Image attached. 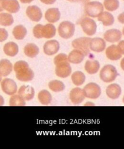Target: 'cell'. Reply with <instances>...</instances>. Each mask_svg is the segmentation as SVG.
I'll return each mask as SVG.
<instances>
[{
  "label": "cell",
  "mask_w": 124,
  "mask_h": 149,
  "mask_svg": "<svg viewBox=\"0 0 124 149\" xmlns=\"http://www.w3.org/2000/svg\"><path fill=\"white\" fill-rule=\"evenodd\" d=\"M104 38L107 42L111 43L117 42L122 38V33L118 29H110L105 33Z\"/></svg>",
  "instance_id": "14"
},
{
  "label": "cell",
  "mask_w": 124,
  "mask_h": 149,
  "mask_svg": "<svg viewBox=\"0 0 124 149\" xmlns=\"http://www.w3.org/2000/svg\"><path fill=\"white\" fill-rule=\"evenodd\" d=\"M20 95L25 101H30L35 96V89L30 86H22L18 91Z\"/></svg>",
  "instance_id": "15"
},
{
  "label": "cell",
  "mask_w": 124,
  "mask_h": 149,
  "mask_svg": "<svg viewBox=\"0 0 124 149\" xmlns=\"http://www.w3.org/2000/svg\"><path fill=\"white\" fill-rule=\"evenodd\" d=\"M85 74L81 71H75L71 75L72 82L74 85L78 86L83 85L85 81Z\"/></svg>",
  "instance_id": "28"
},
{
  "label": "cell",
  "mask_w": 124,
  "mask_h": 149,
  "mask_svg": "<svg viewBox=\"0 0 124 149\" xmlns=\"http://www.w3.org/2000/svg\"><path fill=\"white\" fill-rule=\"evenodd\" d=\"M3 50L4 53L10 57H14L19 52V47L18 45L15 42H9L6 43L4 46Z\"/></svg>",
  "instance_id": "22"
},
{
  "label": "cell",
  "mask_w": 124,
  "mask_h": 149,
  "mask_svg": "<svg viewBox=\"0 0 124 149\" xmlns=\"http://www.w3.org/2000/svg\"><path fill=\"white\" fill-rule=\"evenodd\" d=\"M61 17V13L57 8H50L45 13L46 19L50 23H55L58 21Z\"/></svg>",
  "instance_id": "20"
},
{
  "label": "cell",
  "mask_w": 124,
  "mask_h": 149,
  "mask_svg": "<svg viewBox=\"0 0 124 149\" xmlns=\"http://www.w3.org/2000/svg\"><path fill=\"white\" fill-rule=\"evenodd\" d=\"M24 53L26 56L30 58H34L39 54V49L36 44L29 43L24 47Z\"/></svg>",
  "instance_id": "25"
},
{
  "label": "cell",
  "mask_w": 124,
  "mask_h": 149,
  "mask_svg": "<svg viewBox=\"0 0 124 149\" xmlns=\"http://www.w3.org/2000/svg\"><path fill=\"white\" fill-rule=\"evenodd\" d=\"M99 21L102 22L104 26H110L114 24V18L111 13L108 12H102L97 16Z\"/></svg>",
  "instance_id": "23"
},
{
  "label": "cell",
  "mask_w": 124,
  "mask_h": 149,
  "mask_svg": "<svg viewBox=\"0 0 124 149\" xmlns=\"http://www.w3.org/2000/svg\"><path fill=\"white\" fill-rule=\"evenodd\" d=\"M56 30L55 27L52 24H47L43 26L41 28V35L42 38L50 39L53 38L56 35Z\"/></svg>",
  "instance_id": "21"
},
{
  "label": "cell",
  "mask_w": 124,
  "mask_h": 149,
  "mask_svg": "<svg viewBox=\"0 0 124 149\" xmlns=\"http://www.w3.org/2000/svg\"><path fill=\"white\" fill-rule=\"evenodd\" d=\"M1 86L3 91L7 95H12L15 94L18 91L16 82L11 79H4L1 81Z\"/></svg>",
  "instance_id": "9"
},
{
  "label": "cell",
  "mask_w": 124,
  "mask_h": 149,
  "mask_svg": "<svg viewBox=\"0 0 124 149\" xmlns=\"http://www.w3.org/2000/svg\"><path fill=\"white\" fill-rule=\"evenodd\" d=\"M8 32L4 29H0V42L5 41L8 38Z\"/></svg>",
  "instance_id": "36"
},
{
  "label": "cell",
  "mask_w": 124,
  "mask_h": 149,
  "mask_svg": "<svg viewBox=\"0 0 124 149\" xmlns=\"http://www.w3.org/2000/svg\"><path fill=\"white\" fill-rule=\"evenodd\" d=\"M4 0H0V12L3 11L4 9H3V2Z\"/></svg>",
  "instance_id": "42"
},
{
  "label": "cell",
  "mask_w": 124,
  "mask_h": 149,
  "mask_svg": "<svg viewBox=\"0 0 124 149\" xmlns=\"http://www.w3.org/2000/svg\"><path fill=\"white\" fill-rule=\"evenodd\" d=\"M104 6L107 10L113 12L119 8V2L118 0H105Z\"/></svg>",
  "instance_id": "33"
},
{
  "label": "cell",
  "mask_w": 124,
  "mask_h": 149,
  "mask_svg": "<svg viewBox=\"0 0 124 149\" xmlns=\"http://www.w3.org/2000/svg\"><path fill=\"white\" fill-rule=\"evenodd\" d=\"M4 104V99L1 95H0V106H2Z\"/></svg>",
  "instance_id": "40"
},
{
  "label": "cell",
  "mask_w": 124,
  "mask_h": 149,
  "mask_svg": "<svg viewBox=\"0 0 124 149\" xmlns=\"http://www.w3.org/2000/svg\"><path fill=\"white\" fill-rule=\"evenodd\" d=\"M2 77H3V76H2V74H1V73L0 72V82L1 81V80H2Z\"/></svg>",
  "instance_id": "43"
},
{
  "label": "cell",
  "mask_w": 124,
  "mask_h": 149,
  "mask_svg": "<svg viewBox=\"0 0 124 149\" xmlns=\"http://www.w3.org/2000/svg\"><path fill=\"white\" fill-rule=\"evenodd\" d=\"M106 56L109 59L116 61L119 60L122 56L118 47L116 45H111L106 49Z\"/></svg>",
  "instance_id": "16"
},
{
  "label": "cell",
  "mask_w": 124,
  "mask_h": 149,
  "mask_svg": "<svg viewBox=\"0 0 124 149\" xmlns=\"http://www.w3.org/2000/svg\"><path fill=\"white\" fill-rule=\"evenodd\" d=\"M27 29L22 25H18L14 27L12 33L14 38L17 40H22L27 35Z\"/></svg>",
  "instance_id": "29"
},
{
  "label": "cell",
  "mask_w": 124,
  "mask_h": 149,
  "mask_svg": "<svg viewBox=\"0 0 124 149\" xmlns=\"http://www.w3.org/2000/svg\"><path fill=\"white\" fill-rule=\"evenodd\" d=\"M48 88L55 93L63 91L65 89V85L61 81L55 80L48 83Z\"/></svg>",
  "instance_id": "30"
},
{
  "label": "cell",
  "mask_w": 124,
  "mask_h": 149,
  "mask_svg": "<svg viewBox=\"0 0 124 149\" xmlns=\"http://www.w3.org/2000/svg\"><path fill=\"white\" fill-rule=\"evenodd\" d=\"M11 106H24L26 105V101L20 95H12L9 100Z\"/></svg>",
  "instance_id": "32"
},
{
  "label": "cell",
  "mask_w": 124,
  "mask_h": 149,
  "mask_svg": "<svg viewBox=\"0 0 124 149\" xmlns=\"http://www.w3.org/2000/svg\"><path fill=\"white\" fill-rule=\"evenodd\" d=\"M14 19L11 14L7 13H0V25L3 26H11L13 24Z\"/></svg>",
  "instance_id": "31"
},
{
  "label": "cell",
  "mask_w": 124,
  "mask_h": 149,
  "mask_svg": "<svg viewBox=\"0 0 124 149\" xmlns=\"http://www.w3.org/2000/svg\"><path fill=\"white\" fill-rule=\"evenodd\" d=\"M71 67L69 61L62 62L56 65L55 73L59 77H68L71 75Z\"/></svg>",
  "instance_id": "8"
},
{
  "label": "cell",
  "mask_w": 124,
  "mask_h": 149,
  "mask_svg": "<svg viewBox=\"0 0 124 149\" xmlns=\"http://www.w3.org/2000/svg\"><path fill=\"white\" fill-rule=\"evenodd\" d=\"M106 42L104 39L100 38L91 39L89 43V48L96 53H101L105 50Z\"/></svg>",
  "instance_id": "10"
},
{
  "label": "cell",
  "mask_w": 124,
  "mask_h": 149,
  "mask_svg": "<svg viewBox=\"0 0 124 149\" xmlns=\"http://www.w3.org/2000/svg\"><path fill=\"white\" fill-rule=\"evenodd\" d=\"M85 13L92 18H96L104 11V6L102 3L97 1L87 3L84 7Z\"/></svg>",
  "instance_id": "4"
},
{
  "label": "cell",
  "mask_w": 124,
  "mask_h": 149,
  "mask_svg": "<svg viewBox=\"0 0 124 149\" xmlns=\"http://www.w3.org/2000/svg\"><path fill=\"white\" fill-rule=\"evenodd\" d=\"M68 1H76V0H68Z\"/></svg>",
  "instance_id": "44"
},
{
  "label": "cell",
  "mask_w": 124,
  "mask_h": 149,
  "mask_svg": "<svg viewBox=\"0 0 124 149\" xmlns=\"http://www.w3.org/2000/svg\"><path fill=\"white\" fill-rule=\"evenodd\" d=\"M13 71V65L7 59H3L0 61V72L3 77L9 76Z\"/></svg>",
  "instance_id": "24"
},
{
  "label": "cell",
  "mask_w": 124,
  "mask_h": 149,
  "mask_svg": "<svg viewBox=\"0 0 124 149\" xmlns=\"http://www.w3.org/2000/svg\"><path fill=\"white\" fill-rule=\"evenodd\" d=\"M119 75L118 71L113 65H106L102 68L100 71V79L105 83L113 81Z\"/></svg>",
  "instance_id": "2"
},
{
  "label": "cell",
  "mask_w": 124,
  "mask_h": 149,
  "mask_svg": "<svg viewBox=\"0 0 124 149\" xmlns=\"http://www.w3.org/2000/svg\"><path fill=\"white\" fill-rule=\"evenodd\" d=\"M81 27L85 33L90 36L95 35L97 30L96 22L92 18L85 17L82 18L80 22Z\"/></svg>",
  "instance_id": "6"
},
{
  "label": "cell",
  "mask_w": 124,
  "mask_h": 149,
  "mask_svg": "<svg viewBox=\"0 0 124 149\" xmlns=\"http://www.w3.org/2000/svg\"><path fill=\"white\" fill-rule=\"evenodd\" d=\"M85 97L90 99H97L101 95V88L95 83H89L82 89Z\"/></svg>",
  "instance_id": "5"
},
{
  "label": "cell",
  "mask_w": 124,
  "mask_h": 149,
  "mask_svg": "<svg viewBox=\"0 0 124 149\" xmlns=\"http://www.w3.org/2000/svg\"><path fill=\"white\" fill-rule=\"evenodd\" d=\"M90 39L91 38L87 37H82L74 39L71 44L72 47L74 49L81 51L86 56L90 53L89 43Z\"/></svg>",
  "instance_id": "7"
},
{
  "label": "cell",
  "mask_w": 124,
  "mask_h": 149,
  "mask_svg": "<svg viewBox=\"0 0 124 149\" xmlns=\"http://www.w3.org/2000/svg\"><path fill=\"white\" fill-rule=\"evenodd\" d=\"M56 0H41V1L46 4H53L55 3Z\"/></svg>",
  "instance_id": "38"
},
{
  "label": "cell",
  "mask_w": 124,
  "mask_h": 149,
  "mask_svg": "<svg viewBox=\"0 0 124 149\" xmlns=\"http://www.w3.org/2000/svg\"><path fill=\"white\" fill-rule=\"evenodd\" d=\"M26 15L30 20L34 22H39L43 16L42 12L36 6H29L26 9Z\"/></svg>",
  "instance_id": "13"
},
{
  "label": "cell",
  "mask_w": 124,
  "mask_h": 149,
  "mask_svg": "<svg viewBox=\"0 0 124 149\" xmlns=\"http://www.w3.org/2000/svg\"><path fill=\"white\" fill-rule=\"evenodd\" d=\"M118 20L120 23L122 24L124 23V13H122L120 15H119Z\"/></svg>",
  "instance_id": "39"
},
{
  "label": "cell",
  "mask_w": 124,
  "mask_h": 149,
  "mask_svg": "<svg viewBox=\"0 0 124 149\" xmlns=\"http://www.w3.org/2000/svg\"><path fill=\"white\" fill-rule=\"evenodd\" d=\"M38 98L39 102L43 105H48L52 102V96L47 90H42L38 93Z\"/></svg>",
  "instance_id": "27"
},
{
  "label": "cell",
  "mask_w": 124,
  "mask_h": 149,
  "mask_svg": "<svg viewBox=\"0 0 124 149\" xmlns=\"http://www.w3.org/2000/svg\"><path fill=\"white\" fill-rule=\"evenodd\" d=\"M122 93L121 87L117 84H113L107 86L106 89V94L111 99L116 100L118 98Z\"/></svg>",
  "instance_id": "17"
},
{
  "label": "cell",
  "mask_w": 124,
  "mask_h": 149,
  "mask_svg": "<svg viewBox=\"0 0 124 149\" xmlns=\"http://www.w3.org/2000/svg\"><path fill=\"white\" fill-rule=\"evenodd\" d=\"M57 30L60 37L65 39H68L74 35L75 26L70 21H63L60 24Z\"/></svg>",
  "instance_id": "3"
},
{
  "label": "cell",
  "mask_w": 124,
  "mask_h": 149,
  "mask_svg": "<svg viewBox=\"0 0 124 149\" xmlns=\"http://www.w3.org/2000/svg\"><path fill=\"white\" fill-rule=\"evenodd\" d=\"M70 100L74 104H81L85 100L83 91L80 88H74L70 93Z\"/></svg>",
  "instance_id": "12"
},
{
  "label": "cell",
  "mask_w": 124,
  "mask_h": 149,
  "mask_svg": "<svg viewBox=\"0 0 124 149\" xmlns=\"http://www.w3.org/2000/svg\"><path fill=\"white\" fill-rule=\"evenodd\" d=\"M60 48V43L56 40L47 41L43 47L44 53L47 56H52L58 52Z\"/></svg>",
  "instance_id": "11"
},
{
  "label": "cell",
  "mask_w": 124,
  "mask_h": 149,
  "mask_svg": "<svg viewBox=\"0 0 124 149\" xmlns=\"http://www.w3.org/2000/svg\"><path fill=\"white\" fill-rule=\"evenodd\" d=\"M34 0H20V1L22 3L24 4H27V3H30L31 2H32Z\"/></svg>",
  "instance_id": "41"
},
{
  "label": "cell",
  "mask_w": 124,
  "mask_h": 149,
  "mask_svg": "<svg viewBox=\"0 0 124 149\" xmlns=\"http://www.w3.org/2000/svg\"><path fill=\"white\" fill-rule=\"evenodd\" d=\"M43 25L37 24L33 29V33H34V36L37 39L43 38L42 35H41V28H42Z\"/></svg>",
  "instance_id": "35"
},
{
  "label": "cell",
  "mask_w": 124,
  "mask_h": 149,
  "mask_svg": "<svg viewBox=\"0 0 124 149\" xmlns=\"http://www.w3.org/2000/svg\"><path fill=\"white\" fill-rule=\"evenodd\" d=\"M64 61H68L67 56L64 53H60L57 54L54 58V63L55 65Z\"/></svg>",
  "instance_id": "34"
},
{
  "label": "cell",
  "mask_w": 124,
  "mask_h": 149,
  "mask_svg": "<svg viewBox=\"0 0 124 149\" xmlns=\"http://www.w3.org/2000/svg\"><path fill=\"white\" fill-rule=\"evenodd\" d=\"M13 69L16 79L21 81H30L34 78V72L29 67V64L24 61L16 62L14 65Z\"/></svg>",
  "instance_id": "1"
},
{
  "label": "cell",
  "mask_w": 124,
  "mask_h": 149,
  "mask_svg": "<svg viewBox=\"0 0 124 149\" xmlns=\"http://www.w3.org/2000/svg\"><path fill=\"white\" fill-rule=\"evenodd\" d=\"M117 46L120 50V52L122 54V55L124 54V41L121 40L120 42H119V43L118 44V45Z\"/></svg>",
  "instance_id": "37"
},
{
  "label": "cell",
  "mask_w": 124,
  "mask_h": 149,
  "mask_svg": "<svg viewBox=\"0 0 124 149\" xmlns=\"http://www.w3.org/2000/svg\"><path fill=\"white\" fill-rule=\"evenodd\" d=\"M85 70L89 74H95L100 69V64L97 61L88 60L85 64Z\"/></svg>",
  "instance_id": "26"
},
{
  "label": "cell",
  "mask_w": 124,
  "mask_h": 149,
  "mask_svg": "<svg viewBox=\"0 0 124 149\" xmlns=\"http://www.w3.org/2000/svg\"><path fill=\"white\" fill-rule=\"evenodd\" d=\"M85 56V54L81 51L74 49L69 53V56H67V59L69 63L79 64L84 61Z\"/></svg>",
  "instance_id": "18"
},
{
  "label": "cell",
  "mask_w": 124,
  "mask_h": 149,
  "mask_svg": "<svg viewBox=\"0 0 124 149\" xmlns=\"http://www.w3.org/2000/svg\"><path fill=\"white\" fill-rule=\"evenodd\" d=\"M3 7L4 9L11 13H17L20 9V4L17 0H4Z\"/></svg>",
  "instance_id": "19"
}]
</instances>
